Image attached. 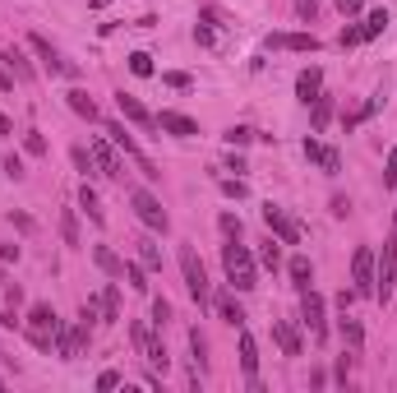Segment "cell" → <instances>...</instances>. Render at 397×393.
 <instances>
[{"mask_svg": "<svg viewBox=\"0 0 397 393\" xmlns=\"http://www.w3.org/2000/svg\"><path fill=\"white\" fill-rule=\"evenodd\" d=\"M69 157H74V167L83 171V176H88V171H97V167H93V153H88L83 144H74V148H69Z\"/></svg>", "mask_w": 397, "mask_h": 393, "instance_id": "7bdbcfd3", "label": "cell"}, {"mask_svg": "<svg viewBox=\"0 0 397 393\" xmlns=\"http://www.w3.org/2000/svg\"><path fill=\"white\" fill-rule=\"evenodd\" d=\"M0 135H14V121H10L5 112H0Z\"/></svg>", "mask_w": 397, "mask_h": 393, "instance_id": "94428289", "label": "cell"}, {"mask_svg": "<svg viewBox=\"0 0 397 393\" xmlns=\"http://www.w3.org/2000/svg\"><path fill=\"white\" fill-rule=\"evenodd\" d=\"M264 222H268V232H273L282 246H300V222L282 208V204H264Z\"/></svg>", "mask_w": 397, "mask_h": 393, "instance_id": "ba28073f", "label": "cell"}, {"mask_svg": "<svg viewBox=\"0 0 397 393\" xmlns=\"http://www.w3.org/2000/svg\"><path fill=\"white\" fill-rule=\"evenodd\" d=\"M23 153L28 157H46V135L42 130H23Z\"/></svg>", "mask_w": 397, "mask_h": 393, "instance_id": "8d00e7d4", "label": "cell"}, {"mask_svg": "<svg viewBox=\"0 0 397 393\" xmlns=\"http://www.w3.org/2000/svg\"><path fill=\"white\" fill-rule=\"evenodd\" d=\"M393 227H397V213H393Z\"/></svg>", "mask_w": 397, "mask_h": 393, "instance_id": "e7e4bbea", "label": "cell"}, {"mask_svg": "<svg viewBox=\"0 0 397 393\" xmlns=\"http://www.w3.org/2000/svg\"><path fill=\"white\" fill-rule=\"evenodd\" d=\"M0 296H5L10 305H19L23 301V287H19V282H0Z\"/></svg>", "mask_w": 397, "mask_h": 393, "instance_id": "816d5d0a", "label": "cell"}, {"mask_svg": "<svg viewBox=\"0 0 397 393\" xmlns=\"http://www.w3.org/2000/svg\"><path fill=\"white\" fill-rule=\"evenodd\" d=\"M375 264H379V255L370 246H361L351 255V287H356V296H375Z\"/></svg>", "mask_w": 397, "mask_h": 393, "instance_id": "9c48e42d", "label": "cell"}, {"mask_svg": "<svg viewBox=\"0 0 397 393\" xmlns=\"http://www.w3.org/2000/svg\"><path fill=\"white\" fill-rule=\"evenodd\" d=\"M157 130H162V135H176V139H194L198 121L185 116V112H157Z\"/></svg>", "mask_w": 397, "mask_h": 393, "instance_id": "4fadbf2b", "label": "cell"}, {"mask_svg": "<svg viewBox=\"0 0 397 393\" xmlns=\"http://www.w3.org/2000/svg\"><path fill=\"white\" fill-rule=\"evenodd\" d=\"M273 342L282 347V357H300V352H305V342H300V328L291 324V319H273Z\"/></svg>", "mask_w": 397, "mask_h": 393, "instance_id": "e0dca14e", "label": "cell"}, {"mask_svg": "<svg viewBox=\"0 0 397 393\" xmlns=\"http://www.w3.org/2000/svg\"><path fill=\"white\" fill-rule=\"evenodd\" d=\"M166 324H171V301L157 296V301H153V328H166Z\"/></svg>", "mask_w": 397, "mask_h": 393, "instance_id": "60d3db41", "label": "cell"}, {"mask_svg": "<svg viewBox=\"0 0 397 393\" xmlns=\"http://www.w3.org/2000/svg\"><path fill=\"white\" fill-rule=\"evenodd\" d=\"M337 10H342V14H346V19H356V14H361V10H365V0H337Z\"/></svg>", "mask_w": 397, "mask_h": 393, "instance_id": "6f0895ef", "label": "cell"}, {"mask_svg": "<svg viewBox=\"0 0 397 393\" xmlns=\"http://www.w3.org/2000/svg\"><path fill=\"white\" fill-rule=\"evenodd\" d=\"M162 84H166V88H176V93H189V88H194V74H185V69H166Z\"/></svg>", "mask_w": 397, "mask_h": 393, "instance_id": "74e56055", "label": "cell"}, {"mask_svg": "<svg viewBox=\"0 0 397 393\" xmlns=\"http://www.w3.org/2000/svg\"><path fill=\"white\" fill-rule=\"evenodd\" d=\"M88 338H93V324H60L55 328V357L60 361H79L83 357V347H88Z\"/></svg>", "mask_w": 397, "mask_h": 393, "instance_id": "8992f818", "label": "cell"}, {"mask_svg": "<svg viewBox=\"0 0 397 393\" xmlns=\"http://www.w3.org/2000/svg\"><path fill=\"white\" fill-rule=\"evenodd\" d=\"M388 28V10H370L365 14V23H361V33H365V42H375L379 33Z\"/></svg>", "mask_w": 397, "mask_h": 393, "instance_id": "1f68e13d", "label": "cell"}, {"mask_svg": "<svg viewBox=\"0 0 397 393\" xmlns=\"http://www.w3.org/2000/svg\"><path fill=\"white\" fill-rule=\"evenodd\" d=\"M328 213L332 218H351V199H346V194H332V199H328Z\"/></svg>", "mask_w": 397, "mask_h": 393, "instance_id": "bcb514c9", "label": "cell"}, {"mask_svg": "<svg viewBox=\"0 0 397 393\" xmlns=\"http://www.w3.org/2000/svg\"><path fill=\"white\" fill-rule=\"evenodd\" d=\"M222 171H236V176H241V171H250V167H245V157H241V153H231V157H227V167H222Z\"/></svg>", "mask_w": 397, "mask_h": 393, "instance_id": "91938a15", "label": "cell"}, {"mask_svg": "<svg viewBox=\"0 0 397 393\" xmlns=\"http://www.w3.org/2000/svg\"><path fill=\"white\" fill-rule=\"evenodd\" d=\"M241 371H245V380H250V375H259V342H254L245 328H241Z\"/></svg>", "mask_w": 397, "mask_h": 393, "instance_id": "4316f807", "label": "cell"}, {"mask_svg": "<svg viewBox=\"0 0 397 393\" xmlns=\"http://www.w3.org/2000/svg\"><path fill=\"white\" fill-rule=\"evenodd\" d=\"M10 222L19 227V232H37V222H33V218H28V213H10Z\"/></svg>", "mask_w": 397, "mask_h": 393, "instance_id": "680465c9", "label": "cell"}, {"mask_svg": "<svg viewBox=\"0 0 397 393\" xmlns=\"http://www.w3.org/2000/svg\"><path fill=\"white\" fill-rule=\"evenodd\" d=\"M0 60H5V69H10L14 74V84H37V69H33V60H28V51H23V46H5V51H0Z\"/></svg>", "mask_w": 397, "mask_h": 393, "instance_id": "8fae6325", "label": "cell"}, {"mask_svg": "<svg viewBox=\"0 0 397 393\" xmlns=\"http://www.w3.org/2000/svg\"><path fill=\"white\" fill-rule=\"evenodd\" d=\"M125 282H130L134 292H148V269L144 264H134V259H125Z\"/></svg>", "mask_w": 397, "mask_h": 393, "instance_id": "e575fe53", "label": "cell"}, {"mask_svg": "<svg viewBox=\"0 0 397 393\" xmlns=\"http://www.w3.org/2000/svg\"><path fill=\"white\" fill-rule=\"evenodd\" d=\"M222 139H227L231 148H245V144H254V139H259V130H250V125H231Z\"/></svg>", "mask_w": 397, "mask_h": 393, "instance_id": "d590c367", "label": "cell"}, {"mask_svg": "<svg viewBox=\"0 0 397 393\" xmlns=\"http://www.w3.org/2000/svg\"><path fill=\"white\" fill-rule=\"evenodd\" d=\"M134 250H139V264H144V269H162V250H157L148 236H139V241H134Z\"/></svg>", "mask_w": 397, "mask_h": 393, "instance_id": "4dcf8cb0", "label": "cell"}, {"mask_svg": "<svg viewBox=\"0 0 397 393\" xmlns=\"http://www.w3.org/2000/svg\"><path fill=\"white\" fill-rule=\"evenodd\" d=\"M287 273H291V287H296V292H309V287H314V264H309V255H296L287 264Z\"/></svg>", "mask_w": 397, "mask_h": 393, "instance_id": "7402d4cb", "label": "cell"}, {"mask_svg": "<svg viewBox=\"0 0 397 393\" xmlns=\"http://www.w3.org/2000/svg\"><path fill=\"white\" fill-rule=\"evenodd\" d=\"M384 185L388 190L397 185V144H393V153H388V162H384Z\"/></svg>", "mask_w": 397, "mask_h": 393, "instance_id": "f907efd6", "label": "cell"}, {"mask_svg": "<svg viewBox=\"0 0 397 393\" xmlns=\"http://www.w3.org/2000/svg\"><path fill=\"white\" fill-rule=\"evenodd\" d=\"M107 135H111V144L121 148L125 157H134V162H139V171H144V176L153 180V185H157V180H162V167H157L153 157H148L144 148H139V139H134L130 130H125V125H121V121H107Z\"/></svg>", "mask_w": 397, "mask_h": 393, "instance_id": "3957f363", "label": "cell"}, {"mask_svg": "<svg viewBox=\"0 0 397 393\" xmlns=\"http://www.w3.org/2000/svg\"><path fill=\"white\" fill-rule=\"evenodd\" d=\"M222 269H227V282H231L236 292H254L259 287V259L241 241H227L222 246Z\"/></svg>", "mask_w": 397, "mask_h": 393, "instance_id": "6da1fadb", "label": "cell"}, {"mask_svg": "<svg viewBox=\"0 0 397 393\" xmlns=\"http://www.w3.org/2000/svg\"><path fill=\"white\" fill-rule=\"evenodd\" d=\"M111 389H121V371H102L97 375V393H111Z\"/></svg>", "mask_w": 397, "mask_h": 393, "instance_id": "681fc988", "label": "cell"}, {"mask_svg": "<svg viewBox=\"0 0 397 393\" xmlns=\"http://www.w3.org/2000/svg\"><path fill=\"white\" fill-rule=\"evenodd\" d=\"M23 328H33V333H55V328H60V314H55L51 301H37L33 310H28V319H23Z\"/></svg>", "mask_w": 397, "mask_h": 393, "instance_id": "ac0fdd59", "label": "cell"}, {"mask_svg": "<svg viewBox=\"0 0 397 393\" xmlns=\"http://www.w3.org/2000/svg\"><path fill=\"white\" fill-rule=\"evenodd\" d=\"M296 10H300V19L314 23V14H319V0H296Z\"/></svg>", "mask_w": 397, "mask_h": 393, "instance_id": "9f6ffc18", "label": "cell"}, {"mask_svg": "<svg viewBox=\"0 0 397 393\" xmlns=\"http://www.w3.org/2000/svg\"><path fill=\"white\" fill-rule=\"evenodd\" d=\"M314 33H268V51H319Z\"/></svg>", "mask_w": 397, "mask_h": 393, "instance_id": "5bb4252c", "label": "cell"}, {"mask_svg": "<svg viewBox=\"0 0 397 393\" xmlns=\"http://www.w3.org/2000/svg\"><path fill=\"white\" fill-rule=\"evenodd\" d=\"M130 208H134V218L148 227V232H157V236H166L171 232V213L162 208V199H157L153 190H144V185H134L130 190Z\"/></svg>", "mask_w": 397, "mask_h": 393, "instance_id": "7a4b0ae2", "label": "cell"}, {"mask_svg": "<svg viewBox=\"0 0 397 393\" xmlns=\"http://www.w3.org/2000/svg\"><path fill=\"white\" fill-rule=\"evenodd\" d=\"M0 328H10V333H14V328H23V319L14 314V305H10V310H0Z\"/></svg>", "mask_w": 397, "mask_h": 393, "instance_id": "11a10c76", "label": "cell"}, {"mask_svg": "<svg viewBox=\"0 0 397 393\" xmlns=\"http://www.w3.org/2000/svg\"><path fill=\"white\" fill-rule=\"evenodd\" d=\"M180 273H185V287L198 305H213V287H208V269L203 259L194 255V246H180Z\"/></svg>", "mask_w": 397, "mask_h": 393, "instance_id": "277c9868", "label": "cell"}, {"mask_svg": "<svg viewBox=\"0 0 397 393\" xmlns=\"http://www.w3.org/2000/svg\"><path fill=\"white\" fill-rule=\"evenodd\" d=\"M254 259H259V264H264V269H282V241H277V236H268V241H264V246H259V255H254Z\"/></svg>", "mask_w": 397, "mask_h": 393, "instance_id": "f546056e", "label": "cell"}, {"mask_svg": "<svg viewBox=\"0 0 397 393\" xmlns=\"http://www.w3.org/2000/svg\"><path fill=\"white\" fill-rule=\"evenodd\" d=\"M130 74H139V79H153V74H157L153 56H148V51H130Z\"/></svg>", "mask_w": 397, "mask_h": 393, "instance_id": "836d02e7", "label": "cell"}, {"mask_svg": "<svg viewBox=\"0 0 397 393\" xmlns=\"http://www.w3.org/2000/svg\"><path fill=\"white\" fill-rule=\"evenodd\" d=\"M189 352H194V371L203 375V371H208V342H203L198 328H189Z\"/></svg>", "mask_w": 397, "mask_h": 393, "instance_id": "d6a6232c", "label": "cell"}, {"mask_svg": "<svg viewBox=\"0 0 397 393\" xmlns=\"http://www.w3.org/2000/svg\"><path fill=\"white\" fill-rule=\"evenodd\" d=\"M194 37H198L203 46H217V33H213V23H208V19H198V23H194Z\"/></svg>", "mask_w": 397, "mask_h": 393, "instance_id": "c3c4849f", "label": "cell"}, {"mask_svg": "<svg viewBox=\"0 0 397 393\" xmlns=\"http://www.w3.org/2000/svg\"><path fill=\"white\" fill-rule=\"evenodd\" d=\"M144 357L153 361V366H157V371H162V375H166V366H171V357H166V347H162V342H157V338H148V352H144Z\"/></svg>", "mask_w": 397, "mask_h": 393, "instance_id": "ab89813d", "label": "cell"}, {"mask_svg": "<svg viewBox=\"0 0 397 393\" xmlns=\"http://www.w3.org/2000/svg\"><path fill=\"white\" fill-rule=\"evenodd\" d=\"M217 185H222V194H227V199H245V194H250V185H245L241 176H236V180H227V176H222Z\"/></svg>", "mask_w": 397, "mask_h": 393, "instance_id": "b9f144b4", "label": "cell"}, {"mask_svg": "<svg viewBox=\"0 0 397 393\" xmlns=\"http://www.w3.org/2000/svg\"><path fill=\"white\" fill-rule=\"evenodd\" d=\"M102 5H111V0H93V10H102Z\"/></svg>", "mask_w": 397, "mask_h": 393, "instance_id": "6125c7cd", "label": "cell"}, {"mask_svg": "<svg viewBox=\"0 0 397 393\" xmlns=\"http://www.w3.org/2000/svg\"><path fill=\"white\" fill-rule=\"evenodd\" d=\"M130 338H134V347H139V352H148V338H153V333H148L144 324H130Z\"/></svg>", "mask_w": 397, "mask_h": 393, "instance_id": "f5cc1de1", "label": "cell"}, {"mask_svg": "<svg viewBox=\"0 0 397 393\" xmlns=\"http://www.w3.org/2000/svg\"><path fill=\"white\" fill-rule=\"evenodd\" d=\"M213 310H217L231 328H245V319H250V314H245V305L236 301V287H231V292H213Z\"/></svg>", "mask_w": 397, "mask_h": 393, "instance_id": "9a60e30c", "label": "cell"}, {"mask_svg": "<svg viewBox=\"0 0 397 393\" xmlns=\"http://www.w3.org/2000/svg\"><path fill=\"white\" fill-rule=\"evenodd\" d=\"M365 33H361V23H346L342 33H337V46H361Z\"/></svg>", "mask_w": 397, "mask_h": 393, "instance_id": "f6af8a7d", "label": "cell"}, {"mask_svg": "<svg viewBox=\"0 0 397 393\" xmlns=\"http://www.w3.org/2000/svg\"><path fill=\"white\" fill-rule=\"evenodd\" d=\"M97 305H102V324H116V319H121V287L107 282L97 292Z\"/></svg>", "mask_w": 397, "mask_h": 393, "instance_id": "603a6c76", "label": "cell"}, {"mask_svg": "<svg viewBox=\"0 0 397 393\" xmlns=\"http://www.w3.org/2000/svg\"><path fill=\"white\" fill-rule=\"evenodd\" d=\"M79 208H83V213H88V222H107V213H102V199H97V190H93L88 180H83V185H79Z\"/></svg>", "mask_w": 397, "mask_h": 393, "instance_id": "d4e9b609", "label": "cell"}, {"mask_svg": "<svg viewBox=\"0 0 397 393\" xmlns=\"http://www.w3.org/2000/svg\"><path fill=\"white\" fill-rule=\"evenodd\" d=\"M93 264H97L107 278H125V259L116 255L111 246H93Z\"/></svg>", "mask_w": 397, "mask_h": 393, "instance_id": "44dd1931", "label": "cell"}, {"mask_svg": "<svg viewBox=\"0 0 397 393\" xmlns=\"http://www.w3.org/2000/svg\"><path fill=\"white\" fill-rule=\"evenodd\" d=\"M28 46L37 51V60H42V69H46V74H60V69H65V56H60V51H55V46L46 42L42 33H33V37H28Z\"/></svg>", "mask_w": 397, "mask_h": 393, "instance_id": "ffe728a7", "label": "cell"}, {"mask_svg": "<svg viewBox=\"0 0 397 393\" xmlns=\"http://www.w3.org/2000/svg\"><path fill=\"white\" fill-rule=\"evenodd\" d=\"M337 333H342V342L351 352L365 347V328H361V319H351V314H342V319H337Z\"/></svg>", "mask_w": 397, "mask_h": 393, "instance_id": "484cf974", "label": "cell"}, {"mask_svg": "<svg viewBox=\"0 0 397 393\" xmlns=\"http://www.w3.org/2000/svg\"><path fill=\"white\" fill-rule=\"evenodd\" d=\"M217 227H222V236H227V241H241V232H245V222H241L236 213H222Z\"/></svg>", "mask_w": 397, "mask_h": 393, "instance_id": "f35d334b", "label": "cell"}, {"mask_svg": "<svg viewBox=\"0 0 397 393\" xmlns=\"http://www.w3.org/2000/svg\"><path fill=\"white\" fill-rule=\"evenodd\" d=\"M116 112H121V121H130V125H139V130H157V116L148 112L144 102L134 98V93H116Z\"/></svg>", "mask_w": 397, "mask_h": 393, "instance_id": "30bf717a", "label": "cell"}, {"mask_svg": "<svg viewBox=\"0 0 397 393\" xmlns=\"http://www.w3.org/2000/svg\"><path fill=\"white\" fill-rule=\"evenodd\" d=\"M0 171H5L10 180H23V176H28V171H23V157H19V153H10V157H5V162H0Z\"/></svg>", "mask_w": 397, "mask_h": 393, "instance_id": "ee69618b", "label": "cell"}, {"mask_svg": "<svg viewBox=\"0 0 397 393\" xmlns=\"http://www.w3.org/2000/svg\"><path fill=\"white\" fill-rule=\"evenodd\" d=\"M393 282H397V236H388L384 250H379V264H375V296L379 301H393Z\"/></svg>", "mask_w": 397, "mask_h": 393, "instance_id": "5b68a950", "label": "cell"}, {"mask_svg": "<svg viewBox=\"0 0 397 393\" xmlns=\"http://www.w3.org/2000/svg\"><path fill=\"white\" fill-rule=\"evenodd\" d=\"M305 157H309V162H319L328 176H337V171H342V153H337V148H328V144H319L314 135L305 139Z\"/></svg>", "mask_w": 397, "mask_h": 393, "instance_id": "2e32d148", "label": "cell"}, {"mask_svg": "<svg viewBox=\"0 0 397 393\" xmlns=\"http://www.w3.org/2000/svg\"><path fill=\"white\" fill-rule=\"evenodd\" d=\"M328 121H332V98L319 93V98L309 102V125H314V130H328Z\"/></svg>", "mask_w": 397, "mask_h": 393, "instance_id": "83f0119b", "label": "cell"}, {"mask_svg": "<svg viewBox=\"0 0 397 393\" xmlns=\"http://www.w3.org/2000/svg\"><path fill=\"white\" fill-rule=\"evenodd\" d=\"M65 102H69V112H74V116H83V121H102L97 102H93L83 88H69V93H65Z\"/></svg>", "mask_w": 397, "mask_h": 393, "instance_id": "cb8c5ba5", "label": "cell"}, {"mask_svg": "<svg viewBox=\"0 0 397 393\" xmlns=\"http://www.w3.org/2000/svg\"><path fill=\"white\" fill-rule=\"evenodd\" d=\"M88 153H93V167H97V176H107V180L121 176V157H116V148H111L107 139H88Z\"/></svg>", "mask_w": 397, "mask_h": 393, "instance_id": "7c38bea8", "label": "cell"}, {"mask_svg": "<svg viewBox=\"0 0 397 393\" xmlns=\"http://www.w3.org/2000/svg\"><path fill=\"white\" fill-rule=\"evenodd\" d=\"M319 93H323V69H319V65H305V69L296 74V98L309 107V102L319 98Z\"/></svg>", "mask_w": 397, "mask_h": 393, "instance_id": "d6986e66", "label": "cell"}, {"mask_svg": "<svg viewBox=\"0 0 397 393\" xmlns=\"http://www.w3.org/2000/svg\"><path fill=\"white\" fill-rule=\"evenodd\" d=\"M60 241H65L69 250L83 246V236H79V213H74V208H65V213H60Z\"/></svg>", "mask_w": 397, "mask_h": 393, "instance_id": "f1b7e54d", "label": "cell"}, {"mask_svg": "<svg viewBox=\"0 0 397 393\" xmlns=\"http://www.w3.org/2000/svg\"><path fill=\"white\" fill-rule=\"evenodd\" d=\"M19 255H23V250L14 246V241H5V246H0V264H19Z\"/></svg>", "mask_w": 397, "mask_h": 393, "instance_id": "db71d44e", "label": "cell"}, {"mask_svg": "<svg viewBox=\"0 0 397 393\" xmlns=\"http://www.w3.org/2000/svg\"><path fill=\"white\" fill-rule=\"evenodd\" d=\"M351 357H356V352H342L337 366H332V380H337V384H346V375H351Z\"/></svg>", "mask_w": 397, "mask_h": 393, "instance_id": "7dc6e473", "label": "cell"}, {"mask_svg": "<svg viewBox=\"0 0 397 393\" xmlns=\"http://www.w3.org/2000/svg\"><path fill=\"white\" fill-rule=\"evenodd\" d=\"M300 319H305V328L319 338V342L328 338V301H323L314 287H309V292H300Z\"/></svg>", "mask_w": 397, "mask_h": 393, "instance_id": "52a82bcc", "label": "cell"}, {"mask_svg": "<svg viewBox=\"0 0 397 393\" xmlns=\"http://www.w3.org/2000/svg\"><path fill=\"white\" fill-rule=\"evenodd\" d=\"M0 389H5V375H0Z\"/></svg>", "mask_w": 397, "mask_h": 393, "instance_id": "be15d7a7", "label": "cell"}]
</instances>
